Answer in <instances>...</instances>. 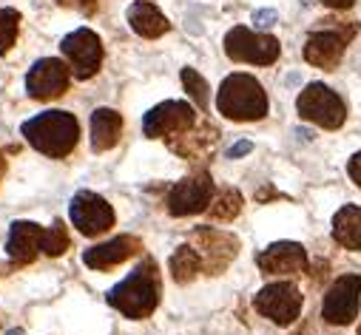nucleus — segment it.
Masks as SVG:
<instances>
[{"label":"nucleus","mask_w":361,"mask_h":335,"mask_svg":"<svg viewBox=\"0 0 361 335\" xmlns=\"http://www.w3.org/2000/svg\"><path fill=\"white\" fill-rule=\"evenodd\" d=\"M6 335H23V332H20V329H9Z\"/></svg>","instance_id":"obj_32"},{"label":"nucleus","mask_w":361,"mask_h":335,"mask_svg":"<svg viewBox=\"0 0 361 335\" xmlns=\"http://www.w3.org/2000/svg\"><path fill=\"white\" fill-rule=\"evenodd\" d=\"M69 213H72L74 227L83 236H97V233H106L108 227H114V210H111V205L103 196L92 194V191L74 194V199L69 205Z\"/></svg>","instance_id":"obj_12"},{"label":"nucleus","mask_w":361,"mask_h":335,"mask_svg":"<svg viewBox=\"0 0 361 335\" xmlns=\"http://www.w3.org/2000/svg\"><path fill=\"white\" fill-rule=\"evenodd\" d=\"M358 307H361V276L358 273H344L324 293L321 316L327 324H350L358 316Z\"/></svg>","instance_id":"obj_9"},{"label":"nucleus","mask_w":361,"mask_h":335,"mask_svg":"<svg viewBox=\"0 0 361 335\" xmlns=\"http://www.w3.org/2000/svg\"><path fill=\"white\" fill-rule=\"evenodd\" d=\"M137 250H140V239H134V236H117V239L106 241V245L88 248L83 253V264L92 267V270H111L119 261L131 259Z\"/></svg>","instance_id":"obj_16"},{"label":"nucleus","mask_w":361,"mask_h":335,"mask_svg":"<svg viewBox=\"0 0 361 335\" xmlns=\"http://www.w3.org/2000/svg\"><path fill=\"white\" fill-rule=\"evenodd\" d=\"M256 264L267 276H299L308 270V253L299 241H276L256 256Z\"/></svg>","instance_id":"obj_15"},{"label":"nucleus","mask_w":361,"mask_h":335,"mask_svg":"<svg viewBox=\"0 0 361 335\" xmlns=\"http://www.w3.org/2000/svg\"><path fill=\"white\" fill-rule=\"evenodd\" d=\"M347 173H350V179L355 182V185L361 188V151L350 157V162H347Z\"/></svg>","instance_id":"obj_29"},{"label":"nucleus","mask_w":361,"mask_h":335,"mask_svg":"<svg viewBox=\"0 0 361 335\" xmlns=\"http://www.w3.org/2000/svg\"><path fill=\"white\" fill-rule=\"evenodd\" d=\"M333 239L342 248L361 253V207L358 205H344L333 216Z\"/></svg>","instance_id":"obj_20"},{"label":"nucleus","mask_w":361,"mask_h":335,"mask_svg":"<svg viewBox=\"0 0 361 335\" xmlns=\"http://www.w3.org/2000/svg\"><path fill=\"white\" fill-rule=\"evenodd\" d=\"M358 335H361V324H358Z\"/></svg>","instance_id":"obj_33"},{"label":"nucleus","mask_w":361,"mask_h":335,"mask_svg":"<svg viewBox=\"0 0 361 335\" xmlns=\"http://www.w3.org/2000/svg\"><path fill=\"white\" fill-rule=\"evenodd\" d=\"M60 6H72V9H77V12H83V15H94L97 12V0H57Z\"/></svg>","instance_id":"obj_27"},{"label":"nucleus","mask_w":361,"mask_h":335,"mask_svg":"<svg viewBox=\"0 0 361 335\" xmlns=\"http://www.w3.org/2000/svg\"><path fill=\"white\" fill-rule=\"evenodd\" d=\"M108 304L126 318H148L160 304V273L151 259L134 267L128 276L108 293Z\"/></svg>","instance_id":"obj_1"},{"label":"nucleus","mask_w":361,"mask_h":335,"mask_svg":"<svg viewBox=\"0 0 361 335\" xmlns=\"http://www.w3.org/2000/svg\"><path fill=\"white\" fill-rule=\"evenodd\" d=\"M40 250L49 253V256H60V253L69 250V230H66V225L60 222V219H54L51 227L43 230V245H40Z\"/></svg>","instance_id":"obj_23"},{"label":"nucleus","mask_w":361,"mask_h":335,"mask_svg":"<svg viewBox=\"0 0 361 335\" xmlns=\"http://www.w3.org/2000/svg\"><path fill=\"white\" fill-rule=\"evenodd\" d=\"M183 85H185V91H188V97L205 111L208 108V83L202 80V74L196 71V69H183Z\"/></svg>","instance_id":"obj_25"},{"label":"nucleus","mask_w":361,"mask_h":335,"mask_svg":"<svg viewBox=\"0 0 361 335\" xmlns=\"http://www.w3.org/2000/svg\"><path fill=\"white\" fill-rule=\"evenodd\" d=\"M210 202H214V179L208 173L176 182L168 194V210L174 216H194V213L208 210Z\"/></svg>","instance_id":"obj_13"},{"label":"nucleus","mask_w":361,"mask_h":335,"mask_svg":"<svg viewBox=\"0 0 361 335\" xmlns=\"http://www.w3.org/2000/svg\"><path fill=\"white\" fill-rule=\"evenodd\" d=\"M296 111H299L302 119H308V123H313V126H321L327 131L342 128L344 119H347L344 100L324 83H310L302 94H299Z\"/></svg>","instance_id":"obj_4"},{"label":"nucleus","mask_w":361,"mask_h":335,"mask_svg":"<svg viewBox=\"0 0 361 335\" xmlns=\"http://www.w3.org/2000/svg\"><path fill=\"white\" fill-rule=\"evenodd\" d=\"M3 171H6V160H3V154H0V179H3Z\"/></svg>","instance_id":"obj_31"},{"label":"nucleus","mask_w":361,"mask_h":335,"mask_svg":"<svg viewBox=\"0 0 361 335\" xmlns=\"http://www.w3.org/2000/svg\"><path fill=\"white\" fill-rule=\"evenodd\" d=\"M253 307H256V313H262L274 324L287 327L302 313V293H299V287L293 282H274L256 293Z\"/></svg>","instance_id":"obj_7"},{"label":"nucleus","mask_w":361,"mask_h":335,"mask_svg":"<svg viewBox=\"0 0 361 335\" xmlns=\"http://www.w3.org/2000/svg\"><path fill=\"white\" fill-rule=\"evenodd\" d=\"M279 40L265 32H251L245 26H233L225 35V54L236 63L251 66H270L279 60Z\"/></svg>","instance_id":"obj_6"},{"label":"nucleus","mask_w":361,"mask_h":335,"mask_svg":"<svg viewBox=\"0 0 361 335\" xmlns=\"http://www.w3.org/2000/svg\"><path fill=\"white\" fill-rule=\"evenodd\" d=\"M17 28H20V15L15 9H0V54H6L15 46Z\"/></svg>","instance_id":"obj_24"},{"label":"nucleus","mask_w":361,"mask_h":335,"mask_svg":"<svg viewBox=\"0 0 361 335\" xmlns=\"http://www.w3.org/2000/svg\"><path fill=\"white\" fill-rule=\"evenodd\" d=\"M217 108L233 123H256V119L267 117V94L256 77L236 71L222 80L217 94Z\"/></svg>","instance_id":"obj_3"},{"label":"nucleus","mask_w":361,"mask_h":335,"mask_svg":"<svg viewBox=\"0 0 361 335\" xmlns=\"http://www.w3.org/2000/svg\"><path fill=\"white\" fill-rule=\"evenodd\" d=\"M43 245V227L35 222H12L9 227V239H6V253L23 264V261H32L37 256Z\"/></svg>","instance_id":"obj_17"},{"label":"nucleus","mask_w":361,"mask_h":335,"mask_svg":"<svg viewBox=\"0 0 361 335\" xmlns=\"http://www.w3.org/2000/svg\"><path fill=\"white\" fill-rule=\"evenodd\" d=\"M321 3H324L327 9H350L355 0H321Z\"/></svg>","instance_id":"obj_30"},{"label":"nucleus","mask_w":361,"mask_h":335,"mask_svg":"<svg viewBox=\"0 0 361 335\" xmlns=\"http://www.w3.org/2000/svg\"><path fill=\"white\" fill-rule=\"evenodd\" d=\"M69 83H72V69L57 57L37 60L26 74V91L35 100H54L60 94H66Z\"/></svg>","instance_id":"obj_11"},{"label":"nucleus","mask_w":361,"mask_h":335,"mask_svg":"<svg viewBox=\"0 0 361 335\" xmlns=\"http://www.w3.org/2000/svg\"><path fill=\"white\" fill-rule=\"evenodd\" d=\"M20 131L26 137V142L37 148L40 154L60 160V157H69L77 148L80 126H77L74 114H69V111H43L32 119H26Z\"/></svg>","instance_id":"obj_2"},{"label":"nucleus","mask_w":361,"mask_h":335,"mask_svg":"<svg viewBox=\"0 0 361 335\" xmlns=\"http://www.w3.org/2000/svg\"><path fill=\"white\" fill-rule=\"evenodd\" d=\"M128 26H131L134 35L148 37V40H154V37L168 32L165 15L154 3H148V0H137V3L128 6Z\"/></svg>","instance_id":"obj_18"},{"label":"nucleus","mask_w":361,"mask_h":335,"mask_svg":"<svg viewBox=\"0 0 361 335\" xmlns=\"http://www.w3.org/2000/svg\"><path fill=\"white\" fill-rule=\"evenodd\" d=\"M123 134V117L111 108H97L92 114V148L94 151H108L119 142Z\"/></svg>","instance_id":"obj_19"},{"label":"nucleus","mask_w":361,"mask_h":335,"mask_svg":"<svg viewBox=\"0 0 361 335\" xmlns=\"http://www.w3.org/2000/svg\"><path fill=\"white\" fill-rule=\"evenodd\" d=\"M168 270H171V276H174L176 284H188L196 273L202 270V259H199L196 248L194 245H179L174 250L171 261H168Z\"/></svg>","instance_id":"obj_21"},{"label":"nucleus","mask_w":361,"mask_h":335,"mask_svg":"<svg viewBox=\"0 0 361 335\" xmlns=\"http://www.w3.org/2000/svg\"><path fill=\"white\" fill-rule=\"evenodd\" d=\"M60 51L69 60V69L77 80H88L94 77L100 63H103V43L92 28H74L72 35L63 37Z\"/></svg>","instance_id":"obj_8"},{"label":"nucleus","mask_w":361,"mask_h":335,"mask_svg":"<svg viewBox=\"0 0 361 335\" xmlns=\"http://www.w3.org/2000/svg\"><path fill=\"white\" fill-rule=\"evenodd\" d=\"M191 245L196 248L202 267L208 273L225 270L230 264V259L236 256V248H239L230 233H222V230H214V227H196Z\"/></svg>","instance_id":"obj_14"},{"label":"nucleus","mask_w":361,"mask_h":335,"mask_svg":"<svg viewBox=\"0 0 361 335\" xmlns=\"http://www.w3.org/2000/svg\"><path fill=\"white\" fill-rule=\"evenodd\" d=\"M253 151V142L251 139H239L236 145H230L228 148V160H239V157H248Z\"/></svg>","instance_id":"obj_28"},{"label":"nucleus","mask_w":361,"mask_h":335,"mask_svg":"<svg viewBox=\"0 0 361 335\" xmlns=\"http://www.w3.org/2000/svg\"><path fill=\"white\" fill-rule=\"evenodd\" d=\"M333 23L336 26H324L319 32H310V37L305 43V60L324 71H333L342 63L347 43L358 32V23H347V26L342 20H333Z\"/></svg>","instance_id":"obj_5"},{"label":"nucleus","mask_w":361,"mask_h":335,"mask_svg":"<svg viewBox=\"0 0 361 335\" xmlns=\"http://www.w3.org/2000/svg\"><path fill=\"white\" fill-rule=\"evenodd\" d=\"M194 126V108L183 100H168L151 108L142 119V131L151 139H165V137H183Z\"/></svg>","instance_id":"obj_10"},{"label":"nucleus","mask_w":361,"mask_h":335,"mask_svg":"<svg viewBox=\"0 0 361 335\" xmlns=\"http://www.w3.org/2000/svg\"><path fill=\"white\" fill-rule=\"evenodd\" d=\"M210 219H219V222H230L239 210H242V196H239V191L233 188H225L214 202H210Z\"/></svg>","instance_id":"obj_22"},{"label":"nucleus","mask_w":361,"mask_h":335,"mask_svg":"<svg viewBox=\"0 0 361 335\" xmlns=\"http://www.w3.org/2000/svg\"><path fill=\"white\" fill-rule=\"evenodd\" d=\"M251 20H253V26H256V28L267 32V28H274V26L279 23V12H276V9H256Z\"/></svg>","instance_id":"obj_26"}]
</instances>
